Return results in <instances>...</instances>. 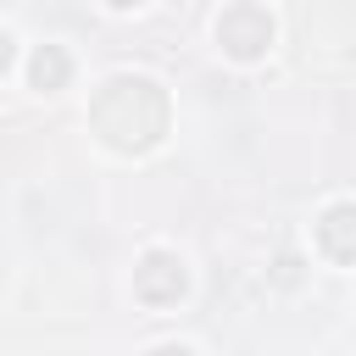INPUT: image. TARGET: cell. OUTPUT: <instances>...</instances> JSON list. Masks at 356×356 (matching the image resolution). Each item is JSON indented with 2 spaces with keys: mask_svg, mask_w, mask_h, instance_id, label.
Masks as SVG:
<instances>
[{
  "mask_svg": "<svg viewBox=\"0 0 356 356\" xmlns=\"http://www.w3.org/2000/svg\"><path fill=\"white\" fill-rule=\"evenodd\" d=\"M217 39H222L234 56H261L267 39H273V22H267L256 6H234V11L217 22Z\"/></svg>",
  "mask_w": 356,
  "mask_h": 356,
  "instance_id": "obj_1",
  "label": "cell"
},
{
  "mask_svg": "<svg viewBox=\"0 0 356 356\" xmlns=\"http://www.w3.org/2000/svg\"><path fill=\"white\" fill-rule=\"evenodd\" d=\"M134 284H139V295H145V300L167 306V300H178V295H184V261H178V256H167V250H150Z\"/></svg>",
  "mask_w": 356,
  "mask_h": 356,
  "instance_id": "obj_2",
  "label": "cell"
},
{
  "mask_svg": "<svg viewBox=\"0 0 356 356\" xmlns=\"http://www.w3.org/2000/svg\"><path fill=\"white\" fill-rule=\"evenodd\" d=\"M345 228H350V206H334L328 222H323V239H328V256H334V261H350V239H345Z\"/></svg>",
  "mask_w": 356,
  "mask_h": 356,
  "instance_id": "obj_3",
  "label": "cell"
},
{
  "mask_svg": "<svg viewBox=\"0 0 356 356\" xmlns=\"http://www.w3.org/2000/svg\"><path fill=\"white\" fill-rule=\"evenodd\" d=\"M61 78H67V56H61V50H39V56H33V83H39V89H56Z\"/></svg>",
  "mask_w": 356,
  "mask_h": 356,
  "instance_id": "obj_4",
  "label": "cell"
},
{
  "mask_svg": "<svg viewBox=\"0 0 356 356\" xmlns=\"http://www.w3.org/2000/svg\"><path fill=\"white\" fill-rule=\"evenodd\" d=\"M6 61H11V33H0V72H6Z\"/></svg>",
  "mask_w": 356,
  "mask_h": 356,
  "instance_id": "obj_5",
  "label": "cell"
},
{
  "mask_svg": "<svg viewBox=\"0 0 356 356\" xmlns=\"http://www.w3.org/2000/svg\"><path fill=\"white\" fill-rule=\"evenodd\" d=\"M111 6H139V0H111Z\"/></svg>",
  "mask_w": 356,
  "mask_h": 356,
  "instance_id": "obj_6",
  "label": "cell"
}]
</instances>
